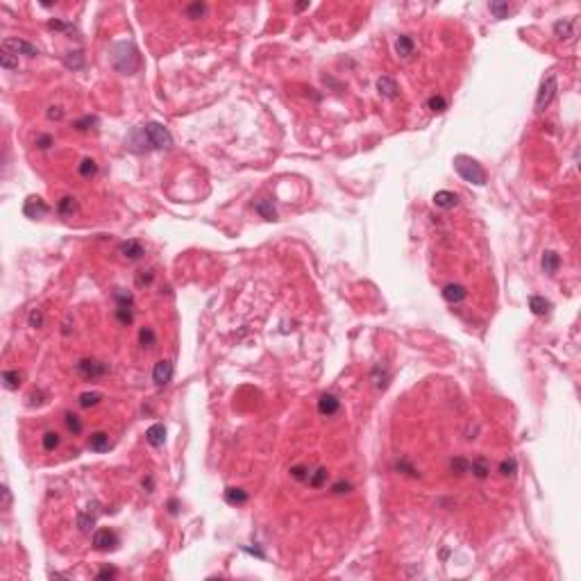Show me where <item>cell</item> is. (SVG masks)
<instances>
[{"label": "cell", "instance_id": "ee69618b", "mask_svg": "<svg viewBox=\"0 0 581 581\" xmlns=\"http://www.w3.org/2000/svg\"><path fill=\"white\" fill-rule=\"evenodd\" d=\"M43 325V313L39 311V309H32V313H30V327H41Z\"/></svg>", "mask_w": 581, "mask_h": 581}, {"label": "cell", "instance_id": "4316f807", "mask_svg": "<svg viewBox=\"0 0 581 581\" xmlns=\"http://www.w3.org/2000/svg\"><path fill=\"white\" fill-rule=\"evenodd\" d=\"M102 400V393L98 391H89V393H82L80 395V407L82 409H89V407H95V404Z\"/></svg>", "mask_w": 581, "mask_h": 581}, {"label": "cell", "instance_id": "b9f144b4", "mask_svg": "<svg viewBox=\"0 0 581 581\" xmlns=\"http://www.w3.org/2000/svg\"><path fill=\"white\" fill-rule=\"evenodd\" d=\"M116 318L121 320L123 325H129L132 323V311H129V307H125V304H121V307L116 309Z\"/></svg>", "mask_w": 581, "mask_h": 581}, {"label": "cell", "instance_id": "2e32d148", "mask_svg": "<svg viewBox=\"0 0 581 581\" xmlns=\"http://www.w3.org/2000/svg\"><path fill=\"white\" fill-rule=\"evenodd\" d=\"M542 270L547 275H554V273H559V268H561V257L556 254L554 250H547L545 254H542Z\"/></svg>", "mask_w": 581, "mask_h": 581}, {"label": "cell", "instance_id": "bcb514c9", "mask_svg": "<svg viewBox=\"0 0 581 581\" xmlns=\"http://www.w3.org/2000/svg\"><path fill=\"white\" fill-rule=\"evenodd\" d=\"M332 491H334L336 495H343V493L352 491V484H347V481H336L334 486H332Z\"/></svg>", "mask_w": 581, "mask_h": 581}, {"label": "cell", "instance_id": "ac0fdd59", "mask_svg": "<svg viewBox=\"0 0 581 581\" xmlns=\"http://www.w3.org/2000/svg\"><path fill=\"white\" fill-rule=\"evenodd\" d=\"M109 436L105 434V431H95V434H91L89 438V447L93 450V452H107L109 450Z\"/></svg>", "mask_w": 581, "mask_h": 581}, {"label": "cell", "instance_id": "52a82bcc", "mask_svg": "<svg viewBox=\"0 0 581 581\" xmlns=\"http://www.w3.org/2000/svg\"><path fill=\"white\" fill-rule=\"evenodd\" d=\"M116 545H118V536L112 529H98L93 534V547L95 549L107 552V549H116Z\"/></svg>", "mask_w": 581, "mask_h": 581}, {"label": "cell", "instance_id": "f907efd6", "mask_svg": "<svg viewBox=\"0 0 581 581\" xmlns=\"http://www.w3.org/2000/svg\"><path fill=\"white\" fill-rule=\"evenodd\" d=\"M48 28H50V30H68V28H71V25H68V23L57 21V18H52V21L48 23Z\"/></svg>", "mask_w": 581, "mask_h": 581}, {"label": "cell", "instance_id": "816d5d0a", "mask_svg": "<svg viewBox=\"0 0 581 581\" xmlns=\"http://www.w3.org/2000/svg\"><path fill=\"white\" fill-rule=\"evenodd\" d=\"M0 491H2V506H5V508H9V504H11L9 488H7V486H2V488H0Z\"/></svg>", "mask_w": 581, "mask_h": 581}, {"label": "cell", "instance_id": "83f0119b", "mask_svg": "<svg viewBox=\"0 0 581 581\" xmlns=\"http://www.w3.org/2000/svg\"><path fill=\"white\" fill-rule=\"evenodd\" d=\"M41 443H43L45 452H55L57 447H59V434H57V431H45Z\"/></svg>", "mask_w": 581, "mask_h": 581}, {"label": "cell", "instance_id": "836d02e7", "mask_svg": "<svg viewBox=\"0 0 581 581\" xmlns=\"http://www.w3.org/2000/svg\"><path fill=\"white\" fill-rule=\"evenodd\" d=\"M64 420H66V427H68V431H71V434L78 436L80 431H82V420H80L75 414H66V415H64Z\"/></svg>", "mask_w": 581, "mask_h": 581}, {"label": "cell", "instance_id": "8fae6325", "mask_svg": "<svg viewBox=\"0 0 581 581\" xmlns=\"http://www.w3.org/2000/svg\"><path fill=\"white\" fill-rule=\"evenodd\" d=\"M465 295H468V289H465L463 284H447L445 289H443V297H445L450 304H458V302H463Z\"/></svg>", "mask_w": 581, "mask_h": 581}, {"label": "cell", "instance_id": "f6af8a7d", "mask_svg": "<svg viewBox=\"0 0 581 581\" xmlns=\"http://www.w3.org/2000/svg\"><path fill=\"white\" fill-rule=\"evenodd\" d=\"M52 145V136L50 134H41V136H37V148L39 150H48Z\"/></svg>", "mask_w": 581, "mask_h": 581}, {"label": "cell", "instance_id": "ba28073f", "mask_svg": "<svg viewBox=\"0 0 581 581\" xmlns=\"http://www.w3.org/2000/svg\"><path fill=\"white\" fill-rule=\"evenodd\" d=\"M23 213L28 218H43L48 213V205L39 196H30L25 200V205H23Z\"/></svg>", "mask_w": 581, "mask_h": 581}, {"label": "cell", "instance_id": "30bf717a", "mask_svg": "<svg viewBox=\"0 0 581 581\" xmlns=\"http://www.w3.org/2000/svg\"><path fill=\"white\" fill-rule=\"evenodd\" d=\"M338 409H341V400H338L336 395H332V393H325V395L318 400V411L323 415H327V418L334 415Z\"/></svg>", "mask_w": 581, "mask_h": 581}, {"label": "cell", "instance_id": "7dc6e473", "mask_svg": "<svg viewBox=\"0 0 581 581\" xmlns=\"http://www.w3.org/2000/svg\"><path fill=\"white\" fill-rule=\"evenodd\" d=\"M152 277H155V275H152V270H141V275H139V280H136V284H139V286L150 284Z\"/></svg>", "mask_w": 581, "mask_h": 581}, {"label": "cell", "instance_id": "c3c4849f", "mask_svg": "<svg viewBox=\"0 0 581 581\" xmlns=\"http://www.w3.org/2000/svg\"><path fill=\"white\" fill-rule=\"evenodd\" d=\"M62 116H64L62 107H50V109H48V118H50V121H59Z\"/></svg>", "mask_w": 581, "mask_h": 581}, {"label": "cell", "instance_id": "e575fe53", "mask_svg": "<svg viewBox=\"0 0 581 581\" xmlns=\"http://www.w3.org/2000/svg\"><path fill=\"white\" fill-rule=\"evenodd\" d=\"M515 468H518V463H515V458H504L502 463H499V472H502V477H513L515 475Z\"/></svg>", "mask_w": 581, "mask_h": 581}, {"label": "cell", "instance_id": "9c48e42d", "mask_svg": "<svg viewBox=\"0 0 581 581\" xmlns=\"http://www.w3.org/2000/svg\"><path fill=\"white\" fill-rule=\"evenodd\" d=\"M152 379L157 386H166L168 381L173 379V363L162 359V361L155 363V370H152Z\"/></svg>", "mask_w": 581, "mask_h": 581}, {"label": "cell", "instance_id": "3957f363", "mask_svg": "<svg viewBox=\"0 0 581 581\" xmlns=\"http://www.w3.org/2000/svg\"><path fill=\"white\" fill-rule=\"evenodd\" d=\"M556 91H559V84H556V75L554 73H549L547 78L542 80L540 89H538V95H536V112H545L549 105H552V100L556 98Z\"/></svg>", "mask_w": 581, "mask_h": 581}, {"label": "cell", "instance_id": "cb8c5ba5", "mask_svg": "<svg viewBox=\"0 0 581 581\" xmlns=\"http://www.w3.org/2000/svg\"><path fill=\"white\" fill-rule=\"evenodd\" d=\"M450 470H452L456 477H463L465 472H470V461L465 456H454L450 461Z\"/></svg>", "mask_w": 581, "mask_h": 581}, {"label": "cell", "instance_id": "f546056e", "mask_svg": "<svg viewBox=\"0 0 581 581\" xmlns=\"http://www.w3.org/2000/svg\"><path fill=\"white\" fill-rule=\"evenodd\" d=\"M95 173H98V164H95L93 159H82V164H80V175H82L84 179H91Z\"/></svg>", "mask_w": 581, "mask_h": 581}, {"label": "cell", "instance_id": "8992f818", "mask_svg": "<svg viewBox=\"0 0 581 581\" xmlns=\"http://www.w3.org/2000/svg\"><path fill=\"white\" fill-rule=\"evenodd\" d=\"M2 45H5V50L11 52V55H25V57L39 55V48H37V45L25 41V39H18V37H7V39L2 41Z\"/></svg>", "mask_w": 581, "mask_h": 581}, {"label": "cell", "instance_id": "60d3db41", "mask_svg": "<svg viewBox=\"0 0 581 581\" xmlns=\"http://www.w3.org/2000/svg\"><path fill=\"white\" fill-rule=\"evenodd\" d=\"M290 477L295 481H307L309 479V470L304 468V465H293L290 468Z\"/></svg>", "mask_w": 581, "mask_h": 581}, {"label": "cell", "instance_id": "603a6c76", "mask_svg": "<svg viewBox=\"0 0 581 581\" xmlns=\"http://www.w3.org/2000/svg\"><path fill=\"white\" fill-rule=\"evenodd\" d=\"M225 502L227 504H246L248 493L243 491V488H227V491H225Z\"/></svg>", "mask_w": 581, "mask_h": 581}, {"label": "cell", "instance_id": "7402d4cb", "mask_svg": "<svg viewBox=\"0 0 581 581\" xmlns=\"http://www.w3.org/2000/svg\"><path fill=\"white\" fill-rule=\"evenodd\" d=\"M395 50H397V55H400V57L414 55V39H411V37H407V34H402V37L395 41Z\"/></svg>", "mask_w": 581, "mask_h": 581}, {"label": "cell", "instance_id": "ab89813d", "mask_svg": "<svg viewBox=\"0 0 581 581\" xmlns=\"http://www.w3.org/2000/svg\"><path fill=\"white\" fill-rule=\"evenodd\" d=\"M402 475H407V477H418V472H415V468L411 463H409L407 458H402V461H397V465H395Z\"/></svg>", "mask_w": 581, "mask_h": 581}, {"label": "cell", "instance_id": "4fadbf2b", "mask_svg": "<svg viewBox=\"0 0 581 581\" xmlns=\"http://www.w3.org/2000/svg\"><path fill=\"white\" fill-rule=\"evenodd\" d=\"M434 205L438 209H454L458 205V198H456V193H452V191H436L434 193Z\"/></svg>", "mask_w": 581, "mask_h": 581}, {"label": "cell", "instance_id": "1f68e13d", "mask_svg": "<svg viewBox=\"0 0 581 581\" xmlns=\"http://www.w3.org/2000/svg\"><path fill=\"white\" fill-rule=\"evenodd\" d=\"M307 481H309V486L311 488H320L325 481H327V468H318L313 475H309Z\"/></svg>", "mask_w": 581, "mask_h": 581}, {"label": "cell", "instance_id": "8d00e7d4", "mask_svg": "<svg viewBox=\"0 0 581 581\" xmlns=\"http://www.w3.org/2000/svg\"><path fill=\"white\" fill-rule=\"evenodd\" d=\"M205 11H207V5H205V2H193V5L186 7V16L189 18H200Z\"/></svg>", "mask_w": 581, "mask_h": 581}, {"label": "cell", "instance_id": "11a10c76", "mask_svg": "<svg viewBox=\"0 0 581 581\" xmlns=\"http://www.w3.org/2000/svg\"><path fill=\"white\" fill-rule=\"evenodd\" d=\"M307 7H309V2H297L295 9H307Z\"/></svg>", "mask_w": 581, "mask_h": 581}, {"label": "cell", "instance_id": "4dcf8cb0", "mask_svg": "<svg viewBox=\"0 0 581 581\" xmlns=\"http://www.w3.org/2000/svg\"><path fill=\"white\" fill-rule=\"evenodd\" d=\"M427 107H429L434 114H443L447 109V100L443 95H431L429 100H427Z\"/></svg>", "mask_w": 581, "mask_h": 581}, {"label": "cell", "instance_id": "5bb4252c", "mask_svg": "<svg viewBox=\"0 0 581 581\" xmlns=\"http://www.w3.org/2000/svg\"><path fill=\"white\" fill-rule=\"evenodd\" d=\"M377 89H379V93L384 95V98H388V100H395L397 98V84L393 78H388V75H381L379 80H377Z\"/></svg>", "mask_w": 581, "mask_h": 581}, {"label": "cell", "instance_id": "d6a6232c", "mask_svg": "<svg viewBox=\"0 0 581 581\" xmlns=\"http://www.w3.org/2000/svg\"><path fill=\"white\" fill-rule=\"evenodd\" d=\"M139 341H141V345L143 347H155L157 345V336H155V332H152L150 327H143V330L139 332Z\"/></svg>", "mask_w": 581, "mask_h": 581}, {"label": "cell", "instance_id": "9a60e30c", "mask_svg": "<svg viewBox=\"0 0 581 581\" xmlns=\"http://www.w3.org/2000/svg\"><path fill=\"white\" fill-rule=\"evenodd\" d=\"M554 34L559 39H572L575 37V18H561L554 23Z\"/></svg>", "mask_w": 581, "mask_h": 581}, {"label": "cell", "instance_id": "e0dca14e", "mask_svg": "<svg viewBox=\"0 0 581 581\" xmlns=\"http://www.w3.org/2000/svg\"><path fill=\"white\" fill-rule=\"evenodd\" d=\"M529 309H531V313H536V316H547L549 309H552V302L545 300L542 295H531L529 297Z\"/></svg>", "mask_w": 581, "mask_h": 581}, {"label": "cell", "instance_id": "7bdbcfd3", "mask_svg": "<svg viewBox=\"0 0 581 581\" xmlns=\"http://www.w3.org/2000/svg\"><path fill=\"white\" fill-rule=\"evenodd\" d=\"M91 125H98V118L95 116H84L80 121H75V129H89Z\"/></svg>", "mask_w": 581, "mask_h": 581}, {"label": "cell", "instance_id": "5b68a950", "mask_svg": "<svg viewBox=\"0 0 581 581\" xmlns=\"http://www.w3.org/2000/svg\"><path fill=\"white\" fill-rule=\"evenodd\" d=\"M123 62H129L132 71L139 68V55H136V50H134V45L132 43H118L116 50H114V66H116L118 71L123 68Z\"/></svg>", "mask_w": 581, "mask_h": 581}, {"label": "cell", "instance_id": "681fc988", "mask_svg": "<svg viewBox=\"0 0 581 581\" xmlns=\"http://www.w3.org/2000/svg\"><path fill=\"white\" fill-rule=\"evenodd\" d=\"M116 577V570L114 568H102L100 572H98V579H114Z\"/></svg>", "mask_w": 581, "mask_h": 581}, {"label": "cell", "instance_id": "7a4b0ae2", "mask_svg": "<svg viewBox=\"0 0 581 581\" xmlns=\"http://www.w3.org/2000/svg\"><path fill=\"white\" fill-rule=\"evenodd\" d=\"M143 136H145V141H148V145H152L157 150L173 145V136H170V132H168L162 123H148L143 127Z\"/></svg>", "mask_w": 581, "mask_h": 581}, {"label": "cell", "instance_id": "7c38bea8", "mask_svg": "<svg viewBox=\"0 0 581 581\" xmlns=\"http://www.w3.org/2000/svg\"><path fill=\"white\" fill-rule=\"evenodd\" d=\"M145 441L150 443L152 447H162L164 443H166V427H164L162 422H155L152 427H148V431H145Z\"/></svg>", "mask_w": 581, "mask_h": 581}, {"label": "cell", "instance_id": "484cf974", "mask_svg": "<svg viewBox=\"0 0 581 581\" xmlns=\"http://www.w3.org/2000/svg\"><path fill=\"white\" fill-rule=\"evenodd\" d=\"M57 211L62 213V216H73V213L78 211V202H75V198L66 196L59 200V205H57Z\"/></svg>", "mask_w": 581, "mask_h": 581}, {"label": "cell", "instance_id": "277c9868", "mask_svg": "<svg viewBox=\"0 0 581 581\" xmlns=\"http://www.w3.org/2000/svg\"><path fill=\"white\" fill-rule=\"evenodd\" d=\"M75 370H78V374H82L84 379H95V377H105L109 373V363L95 361V359H82V361H78Z\"/></svg>", "mask_w": 581, "mask_h": 581}, {"label": "cell", "instance_id": "d4e9b609", "mask_svg": "<svg viewBox=\"0 0 581 581\" xmlns=\"http://www.w3.org/2000/svg\"><path fill=\"white\" fill-rule=\"evenodd\" d=\"M254 211L261 213L266 220H275V218H277V211H275V207L270 205L268 200H257L254 202Z\"/></svg>", "mask_w": 581, "mask_h": 581}, {"label": "cell", "instance_id": "44dd1931", "mask_svg": "<svg viewBox=\"0 0 581 581\" xmlns=\"http://www.w3.org/2000/svg\"><path fill=\"white\" fill-rule=\"evenodd\" d=\"M21 379H23V374L18 373V370H5V373H2V384H5L7 391H16L18 386H21Z\"/></svg>", "mask_w": 581, "mask_h": 581}, {"label": "cell", "instance_id": "ffe728a7", "mask_svg": "<svg viewBox=\"0 0 581 581\" xmlns=\"http://www.w3.org/2000/svg\"><path fill=\"white\" fill-rule=\"evenodd\" d=\"M121 254H123L125 259H129V261L141 259V254H143V246H141L139 241H127V243L121 246Z\"/></svg>", "mask_w": 581, "mask_h": 581}, {"label": "cell", "instance_id": "6da1fadb", "mask_svg": "<svg viewBox=\"0 0 581 581\" xmlns=\"http://www.w3.org/2000/svg\"><path fill=\"white\" fill-rule=\"evenodd\" d=\"M454 168H456V173L461 175L465 182H470V184H477V186L486 184V173H484V168L479 166V162H475L472 157L458 155L456 159H454Z\"/></svg>", "mask_w": 581, "mask_h": 581}, {"label": "cell", "instance_id": "f1b7e54d", "mask_svg": "<svg viewBox=\"0 0 581 581\" xmlns=\"http://www.w3.org/2000/svg\"><path fill=\"white\" fill-rule=\"evenodd\" d=\"M488 9H491V14L495 18H506L511 7H508V2H504V0H495V2H491V5H488Z\"/></svg>", "mask_w": 581, "mask_h": 581}, {"label": "cell", "instance_id": "f35d334b", "mask_svg": "<svg viewBox=\"0 0 581 581\" xmlns=\"http://www.w3.org/2000/svg\"><path fill=\"white\" fill-rule=\"evenodd\" d=\"M82 64H84L82 52H68V57H66V66L68 68H82Z\"/></svg>", "mask_w": 581, "mask_h": 581}, {"label": "cell", "instance_id": "f5cc1de1", "mask_svg": "<svg viewBox=\"0 0 581 581\" xmlns=\"http://www.w3.org/2000/svg\"><path fill=\"white\" fill-rule=\"evenodd\" d=\"M143 488L148 493H152V488H155V481H152V477H145V479H143Z\"/></svg>", "mask_w": 581, "mask_h": 581}, {"label": "cell", "instance_id": "db71d44e", "mask_svg": "<svg viewBox=\"0 0 581 581\" xmlns=\"http://www.w3.org/2000/svg\"><path fill=\"white\" fill-rule=\"evenodd\" d=\"M168 511H170L173 515L177 513V502H175V499H170V502H168Z\"/></svg>", "mask_w": 581, "mask_h": 581}, {"label": "cell", "instance_id": "74e56055", "mask_svg": "<svg viewBox=\"0 0 581 581\" xmlns=\"http://www.w3.org/2000/svg\"><path fill=\"white\" fill-rule=\"evenodd\" d=\"M0 66L7 68V71H14V68H18V59H14V55L5 50L0 55Z\"/></svg>", "mask_w": 581, "mask_h": 581}, {"label": "cell", "instance_id": "d590c367", "mask_svg": "<svg viewBox=\"0 0 581 581\" xmlns=\"http://www.w3.org/2000/svg\"><path fill=\"white\" fill-rule=\"evenodd\" d=\"M93 525H95V518L93 515H84V513H80L78 515V527H80V531H91L93 529Z\"/></svg>", "mask_w": 581, "mask_h": 581}, {"label": "cell", "instance_id": "d6986e66", "mask_svg": "<svg viewBox=\"0 0 581 581\" xmlns=\"http://www.w3.org/2000/svg\"><path fill=\"white\" fill-rule=\"evenodd\" d=\"M470 470H472V475L477 477V479H486L488 475H491V463H488L486 456H477L472 463H470Z\"/></svg>", "mask_w": 581, "mask_h": 581}]
</instances>
